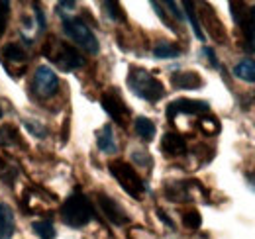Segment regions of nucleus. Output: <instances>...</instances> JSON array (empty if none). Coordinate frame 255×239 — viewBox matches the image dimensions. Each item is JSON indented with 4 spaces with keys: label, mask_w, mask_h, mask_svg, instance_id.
Listing matches in <instances>:
<instances>
[{
    "label": "nucleus",
    "mask_w": 255,
    "mask_h": 239,
    "mask_svg": "<svg viewBox=\"0 0 255 239\" xmlns=\"http://www.w3.org/2000/svg\"><path fill=\"white\" fill-rule=\"evenodd\" d=\"M0 145L2 147H14L20 145V135L14 125H2L0 127Z\"/></svg>",
    "instance_id": "nucleus-18"
},
{
    "label": "nucleus",
    "mask_w": 255,
    "mask_h": 239,
    "mask_svg": "<svg viewBox=\"0 0 255 239\" xmlns=\"http://www.w3.org/2000/svg\"><path fill=\"white\" fill-rule=\"evenodd\" d=\"M96 143H98V149L106 155H114L118 151V143H116V137H114V129L110 123H104L98 133H96Z\"/></svg>",
    "instance_id": "nucleus-13"
},
{
    "label": "nucleus",
    "mask_w": 255,
    "mask_h": 239,
    "mask_svg": "<svg viewBox=\"0 0 255 239\" xmlns=\"http://www.w3.org/2000/svg\"><path fill=\"white\" fill-rule=\"evenodd\" d=\"M75 8V2H59L57 4V12L59 14H63L65 10H73Z\"/></svg>",
    "instance_id": "nucleus-32"
},
{
    "label": "nucleus",
    "mask_w": 255,
    "mask_h": 239,
    "mask_svg": "<svg viewBox=\"0 0 255 239\" xmlns=\"http://www.w3.org/2000/svg\"><path fill=\"white\" fill-rule=\"evenodd\" d=\"M98 206L102 210V214L108 218V222H112L114 226H124L129 222V216L126 214V210L122 208L114 198L106 196V194H98Z\"/></svg>",
    "instance_id": "nucleus-9"
},
{
    "label": "nucleus",
    "mask_w": 255,
    "mask_h": 239,
    "mask_svg": "<svg viewBox=\"0 0 255 239\" xmlns=\"http://www.w3.org/2000/svg\"><path fill=\"white\" fill-rule=\"evenodd\" d=\"M108 171L131 198H141V194L145 192V182L141 180V177L135 173V169L129 163L114 161L108 165Z\"/></svg>",
    "instance_id": "nucleus-5"
},
{
    "label": "nucleus",
    "mask_w": 255,
    "mask_h": 239,
    "mask_svg": "<svg viewBox=\"0 0 255 239\" xmlns=\"http://www.w3.org/2000/svg\"><path fill=\"white\" fill-rule=\"evenodd\" d=\"M16 232V218L6 202H0V239H12Z\"/></svg>",
    "instance_id": "nucleus-14"
},
{
    "label": "nucleus",
    "mask_w": 255,
    "mask_h": 239,
    "mask_svg": "<svg viewBox=\"0 0 255 239\" xmlns=\"http://www.w3.org/2000/svg\"><path fill=\"white\" fill-rule=\"evenodd\" d=\"M102 6H104V10H106V14L112 18V20H124V12H122V8H120V4L118 2H102Z\"/></svg>",
    "instance_id": "nucleus-27"
},
{
    "label": "nucleus",
    "mask_w": 255,
    "mask_h": 239,
    "mask_svg": "<svg viewBox=\"0 0 255 239\" xmlns=\"http://www.w3.org/2000/svg\"><path fill=\"white\" fill-rule=\"evenodd\" d=\"M2 55L8 61H14V63H22V61L26 59V51L18 43H6L2 47Z\"/></svg>",
    "instance_id": "nucleus-20"
},
{
    "label": "nucleus",
    "mask_w": 255,
    "mask_h": 239,
    "mask_svg": "<svg viewBox=\"0 0 255 239\" xmlns=\"http://www.w3.org/2000/svg\"><path fill=\"white\" fill-rule=\"evenodd\" d=\"M161 151H163V155H167V157L185 155V153H187V139H185L181 133L169 131V133H165L163 139H161Z\"/></svg>",
    "instance_id": "nucleus-10"
},
{
    "label": "nucleus",
    "mask_w": 255,
    "mask_h": 239,
    "mask_svg": "<svg viewBox=\"0 0 255 239\" xmlns=\"http://www.w3.org/2000/svg\"><path fill=\"white\" fill-rule=\"evenodd\" d=\"M183 6H185V14H187V18H189V22H191V28L194 31V35L202 41L204 39V31L200 28V22H198V18H196V14H194V4L192 2H183Z\"/></svg>",
    "instance_id": "nucleus-21"
},
{
    "label": "nucleus",
    "mask_w": 255,
    "mask_h": 239,
    "mask_svg": "<svg viewBox=\"0 0 255 239\" xmlns=\"http://www.w3.org/2000/svg\"><path fill=\"white\" fill-rule=\"evenodd\" d=\"M0 118H2V106H0Z\"/></svg>",
    "instance_id": "nucleus-35"
},
{
    "label": "nucleus",
    "mask_w": 255,
    "mask_h": 239,
    "mask_svg": "<svg viewBox=\"0 0 255 239\" xmlns=\"http://www.w3.org/2000/svg\"><path fill=\"white\" fill-rule=\"evenodd\" d=\"M100 106L104 108V112L114 120L116 123H120V125L126 123L128 116H129V110H128L126 102L122 100L120 92L116 89L106 90V92L100 96Z\"/></svg>",
    "instance_id": "nucleus-7"
},
{
    "label": "nucleus",
    "mask_w": 255,
    "mask_h": 239,
    "mask_svg": "<svg viewBox=\"0 0 255 239\" xmlns=\"http://www.w3.org/2000/svg\"><path fill=\"white\" fill-rule=\"evenodd\" d=\"M250 18H252V22L255 24V6L252 8V12H250Z\"/></svg>",
    "instance_id": "nucleus-34"
},
{
    "label": "nucleus",
    "mask_w": 255,
    "mask_h": 239,
    "mask_svg": "<svg viewBox=\"0 0 255 239\" xmlns=\"http://www.w3.org/2000/svg\"><path fill=\"white\" fill-rule=\"evenodd\" d=\"M171 85L181 90H196L204 83H202V77L194 71H175L171 75Z\"/></svg>",
    "instance_id": "nucleus-11"
},
{
    "label": "nucleus",
    "mask_w": 255,
    "mask_h": 239,
    "mask_svg": "<svg viewBox=\"0 0 255 239\" xmlns=\"http://www.w3.org/2000/svg\"><path fill=\"white\" fill-rule=\"evenodd\" d=\"M210 110V104L206 100H191V98H179L173 100L167 106V118L175 120L177 114H204Z\"/></svg>",
    "instance_id": "nucleus-8"
},
{
    "label": "nucleus",
    "mask_w": 255,
    "mask_h": 239,
    "mask_svg": "<svg viewBox=\"0 0 255 239\" xmlns=\"http://www.w3.org/2000/svg\"><path fill=\"white\" fill-rule=\"evenodd\" d=\"M8 18H10V2L8 0H0V37L4 35Z\"/></svg>",
    "instance_id": "nucleus-28"
},
{
    "label": "nucleus",
    "mask_w": 255,
    "mask_h": 239,
    "mask_svg": "<svg viewBox=\"0 0 255 239\" xmlns=\"http://www.w3.org/2000/svg\"><path fill=\"white\" fill-rule=\"evenodd\" d=\"M153 55L157 59H177V57H181V47L175 43H169V41H159L153 47Z\"/></svg>",
    "instance_id": "nucleus-17"
},
{
    "label": "nucleus",
    "mask_w": 255,
    "mask_h": 239,
    "mask_svg": "<svg viewBox=\"0 0 255 239\" xmlns=\"http://www.w3.org/2000/svg\"><path fill=\"white\" fill-rule=\"evenodd\" d=\"M33 12H35L37 28H39V31H43V30H45V14H43V10H41L39 6H35V8H33Z\"/></svg>",
    "instance_id": "nucleus-31"
},
{
    "label": "nucleus",
    "mask_w": 255,
    "mask_h": 239,
    "mask_svg": "<svg viewBox=\"0 0 255 239\" xmlns=\"http://www.w3.org/2000/svg\"><path fill=\"white\" fill-rule=\"evenodd\" d=\"M189 186H191V182H187V180H175V182L165 184L163 192H165L167 200H171V202H191L192 198Z\"/></svg>",
    "instance_id": "nucleus-12"
},
{
    "label": "nucleus",
    "mask_w": 255,
    "mask_h": 239,
    "mask_svg": "<svg viewBox=\"0 0 255 239\" xmlns=\"http://www.w3.org/2000/svg\"><path fill=\"white\" fill-rule=\"evenodd\" d=\"M33 234L39 239H55V228L51 224V220H37L32 224Z\"/></svg>",
    "instance_id": "nucleus-19"
},
{
    "label": "nucleus",
    "mask_w": 255,
    "mask_h": 239,
    "mask_svg": "<svg viewBox=\"0 0 255 239\" xmlns=\"http://www.w3.org/2000/svg\"><path fill=\"white\" fill-rule=\"evenodd\" d=\"M165 6L169 8V12H171V14H173L177 20H181V22H183V18H185V16H183V12L177 8V6H179L177 2H171V0H167V2H165Z\"/></svg>",
    "instance_id": "nucleus-30"
},
{
    "label": "nucleus",
    "mask_w": 255,
    "mask_h": 239,
    "mask_svg": "<svg viewBox=\"0 0 255 239\" xmlns=\"http://www.w3.org/2000/svg\"><path fill=\"white\" fill-rule=\"evenodd\" d=\"M157 216H159L161 220H163V222H165V224H167V226H169V228H171V230H173V228H175V224H173V220H171V218H167V216H165V214H163V210H157Z\"/></svg>",
    "instance_id": "nucleus-33"
},
{
    "label": "nucleus",
    "mask_w": 255,
    "mask_h": 239,
    "mask_svg": "<svg viewBox=\"0 0 255 239\" xmlns=\"http://www.w3.org/2000/svg\"><path fill=\"white\" fill-rule=\"evenodd\" d=\"M240 28L246 33V45H248V49H250L252 53H255V24L252 22V18L248 16V18L240 24Z\"/></svg>",
    "instance_id": "nucleus-22"
},
{
    "label": "nucleus",
    "mask_w": 255,
    "mask_h": 239,
    "mask_svg": "<svg viewBox=\"0 0 255 239\" xmlns=\"http://www.w3.org/2000/svg\"><path fill=\"white\" fill-rule=\"evenodd\" d=\"M43 53L65 73H71L85 65V57L75 47H71L69 43L59 41L55 37H49V41L43 45Z\"/></svg>",
    "instance_id": "nucleus-3"
},
{
    "label": "nucleus",
    "mask_w": 255,
    "mask_h": 239,
    "mask_svg": "<svg viewBox=\"0 0 255 239\" xmlns=\"http://www.w3.org/2000/svg\"><path fill=\"white\" fill-rule=\"evenodd\" d=\"M183 224H185V228H189V230H198L200 228V224H202V218H200V214L198 212H187L185 216H183Z\"/></svg>",
    "instance_id": "nucleus-26"
},
{
    "label": "nucleus",
    "mask_w": 255,
    "mask_h": 239,
    "mask_svg": "<svg viewBox=\"0 0 255 239\" xmlns=\"http://www.w3.org/2000/svg\"><path fill=\"white\" fill-rule=\"evenodd\" d=\"M59 214H61L63 224H67L69 228H77L79 230V228L87 226L95 218V208H93L91 200L77 190L63 202Z\"/></svg>",
    "instance_id": "nucleus-2"
},
{
    "label": "nucleus",
    "mask_w": 255,
    "mask_h": 239,
    "mask_svg": "<svg viewBox=\"0 0 255 239\" xmlns=\"http://www.w3.org/2000/svg\"><path fill=\"white\" fill-rule=\"evenodd\" d=\"M198 127H200L202 133H206V135H216V133L220 131V123H218V120L212 118V116H208V118H200Z\"/></svg>",
    "instance_id": "nucleus-23"
},
{
    "label": "nucleus",
    "mask_w": 255,
    "mask_h": 239,
    "mask_svg": "<svg viewBox=\"0 0 255 239\" xmlns=\"http://www.w3.org/2000/svg\"><path fill=\"white\" fill-rule=\"evenodd\" d=\"M33 90L39 98H51L57 94L59 90V79L55 75V71L47 65H39L33 73Z\"/></svg>",
    "instance_id": "nucleus-6"
},
{
    "label": "nucleus",
    "mask_w": 255,
    "mask_h": 239,
    "mask_svg": "<svg viewBox=\"0 0 255 239\" xmlns=\"http://www.w3.org/2000/svg\"><path fill=\"white\" fill-rule=\"evenodd\" d=\"M24 125H26V129L32 133L33 137H39V139L47 137V127L43 123H39L37 120H24Z\"/></svg>",
    "instance_id": "nucleus-24"
},
{
    "label": "nucleus",
    "mask_w": 255,
    "mask_h": 239,
    "mask_svg": "<svg viewBox=\"0 0 255 239\" xmlns=\"http://www.w3.org/2000/svg\"><path fill=\"white\" fill-rule=\"evenodd\" d=\"M131 161H133L135 165H139V167H145V169H151V165H153L151 155H149L145 149L131 151Z\"/></svg>",
    "instance_id": "nucleus-25"
},
{
    "label": "nucleus",
    "mask_w": 255,
    "mask_h": 239,
    "mask_svg": "<svg viewBox=\"0 0 255 239\" xmlns=\"http://www.w3.org/2000/svg\"><path fill=\"white\" fill-rule=\"evenodd\" d=\"M238 79H242L244 83H255V59H242L240 63L234 65V71H232Z\"/></svg>",
    "instance_id": "nucleus-15"
},
{
    "label": "nucleus",
    "mask_w": 255,
    "mask_h": 239,
    "mask_svg": "<svg viewBox=\"0 0 255 239\" xmlns=\"http://www.w3.org/2000/svg\"><path fill=\"white\" fill-rule=\"evenodd\" d=\"M133 127H135V133L143 139V141H151L155 137V123L145 116H139L133 121Z\"/></svg>",
    "instance_id": "nucleus-16"
},
{
    "label": "nucleus",
    "mask_w": 255,
    "mask_h": 239,
    "mask_svg": "<svg viewBox=\"0 0 255 239\" xmlns=\"http://www.w3.org/2000/svg\"><path fill=\"white\" fill-rule=\"evenodd\" d=\"M202 53L206 55L208 63H210L214 69H218V67H220V63H218V59H216V53H214V49H212V47H204V49H202Z\"/></svg>",
    "instance_id": "nucleus-29"
},
{
    "label": "nucleus",
    "mask_w": 255,
    "mask_h": 239,
    "mask_svg": "<svg viewBox=\"0 0 255 239\" xmlns=\"http://www.w3.org/2000/svg\"><path fill=\"white\" fill-rule=\"evenodd\" d=\"M126 83L128 89L145 102H157L165 96V87L161 85L159 79H155L149 71H145L141 67H131L129 69Z\"/></svg>",
    "instance_id": "nucleus-1"
},
{
    "label": "nucleus",
    "mask_w": 255,
    "mask_h": 239,
    "mask_svg": "<svg viewBox=\"0 0 255 239\" xmlns=\"http://www.w3.org/2000/svg\"><path fill=\"white\" fill-rule=\"evenodd\" d=\"M63 31L71 41H75L87 53L96 55L100 51V45H98L96 35L81 18H63Z\"/></svg>",
    "instance_id": "nucleus-4"
}]
</instances>
